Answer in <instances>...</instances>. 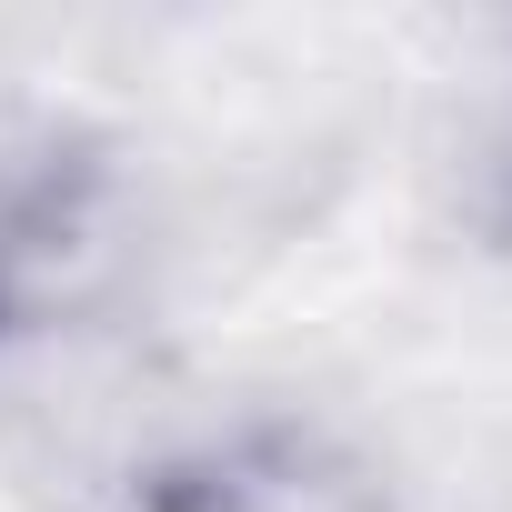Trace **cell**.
<instances>
[{
  "mask_svg": "<svg viewBox=\"0 0 512 512\" xmlns=\"http://www.w3.org/2000/svg\"><path fill=\"white\" fill-rule=\"evenodd\" d=\"M131 512H392L372 462L312 422H231L141 472Z\"/></svg>",
  "mask_w": 512,
  "mask_h": 512,
  "instance_id": "obj_1",
  "label": "cell"
}]
</instances>
